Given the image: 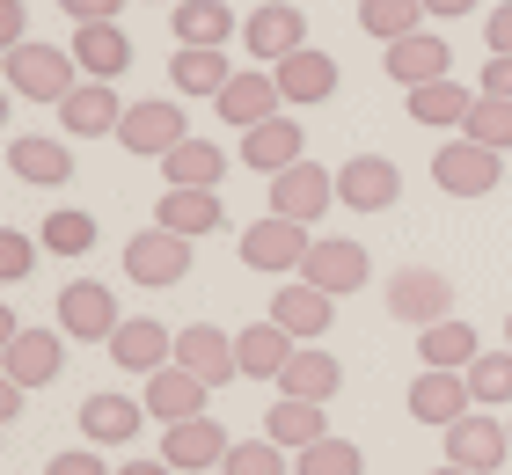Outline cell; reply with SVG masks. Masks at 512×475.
I'll return each instance as SVG.
<instances>
[{
  "instance_id": "1",
  "label": "cell",
  "mask_w": 512,
  "mask_h": 475,
  "mask_svg": "<svg viewBox=\"0 0 512 475\" xmlns=\"http://www.w3.org/2000/svg\"><path fill=\"white\" fill-rule=\"evenodd\" d=\"M88 74H81V59L74 52H59V44H15V52H8V88L22 95V103H66V95H74Z\"/></svg>"
},
{
  "instance_id": "2",
  "label": "cell",
  "mask_w": 512,
  "mask_h": 475,
  "mask_svg": "<svg viewBox=\"0 0 512 475\" xmlns=\"http://www.w3.org/2000/svg\"><path fill=\"white\" fill-rule=\"evenodd\" d=\"M308 249H315V234L300 227V220H286V212H264V220L242 227V264L264 271V278H300Z\"/></svg>"
},
{
  "instance_id": "3",
  "label": "cell",
  "mask_w": 512,
  "mask_h": 475,
  "mask_svg": "<svg viewBox=\"0 0 512 475\" xmlns=\"http://www.w3.org/2000/svg\"><path fill=\"white\" fill-rule=\"evenodd\" d=\"M125 154L139 161H161V154H176L183 139H191V117H183L176 95H147V103H125V125L110 132Z\"/></svg>"
},
{
  "instance_id": "4",
  "label": "cell",
  "mask_w": 512,
  "mask_h": 475,
  "mask_svg": "<svg viewBox=\"0 0 512 475\" xmlns=\"http://www.w3.org/2000/svg\"><path fill=\"white\" fill-rule=\"evenodd\" d=\"M498 176H505V154L483 147V139H469V132H454L447 147L432 154V183L447 190V198H491Z\"/></svg>"
},
{
  "instance_id": "5",
  "label": "cell",
  "mask_w": 512,
  "mask_h": 475,
  "mask_svg": "<svg viewBox=\"0 0 512 475\" xmlns=\"http://www.w3.org/2000/svg\"><path fill=\"white\" fill-rule=\"evenodd\" d=\"M125 278L139 293H169V285L191 278V234H169V227H147L125 242Z\"/></svg>"
},
{
  "instance_id": "6",
  "label": "cell",
  "mask_w": 512,
  "mask_h": 475,
  "mask_svg": "<svg viewBox=\"0 0 512 475\" xmlns=\"http://www.w3.org/2000/svg\"><path fill=\"white\" fill-rule=\"evenodd\" d=\"M388 315L410 322V329L447 322V315H454V278L432 271V264H403V271L388 278Z\"/></svg>"
},
{
  "instance_id": "7",
  "label": "cell",
  "mask_w": 512,
  "mask_h": 475,
  "mask_svg": "<svg viewBox=\"0 0 512 475\" xmlns=\"http://www.w3.org/2000/svg\"><path fill=\"white\" fill-rule=\"evenodd\" d=\"M439 439H447V461L454 468H476V475H498L512 461V424L498 410H469L461 424H447Z\"/></svg>"
},
{
  "instance_id": "8",
  "label": "cell",
  "mask_w": 512,
  "mask_h": 475,
  "mask_svg": "<svg viewBox=\"0 0 512 475\" xmlns=\"http://www.w3.org/2000/svg\"><path fill=\"white\" fill-rule=\"evenodd\" d=\"M118 293H110L103 278H74V285H59V329L74 344H110L118 337Z\"/></svg>"
},
{
  "instance_id": "9",
  "label": "cell",
  "mask_w": 512,
  "mask_h": 475,
  "mask_svg": "<svg viewBox=\"0 0 512 475\" xmlns=\"http://www.w3.org/2000/svg\"><path fill=\"white\" fill-rule=\"evenodd\" d=\"M264 190H271V212H286V220L315 227L322 212L337 205V169H315V161H293V169L264 176Z\"/></svg>"
},
{
  "instance_id": "10",
  "label": "cell",
  "mask_w": 512,
  "mask_h": 475,
  "mask_svg": "<svg viewBox=\"0 0 512 475\" xmlns=\"http://www.w3.org/2000/svg\"><path fill=\"white\" fill-rule=\"evenodd\" d=\"M337 205L344 212H388V205H403V169H395L388 154L337 161Z\"/></svg>"
},
{
  "instance_id": "11",
  "label": "cell",
  "mask_w": 512,
  "mask_h": 475,
  "mask_svg": "<svg viewBox=\"0 0 512 475\" xmlns=\"http://www.w3.org/2000/svg\"><path fill=\"white\" fill-rule=\"evenodd\" d=\"M300 278L322 285V293H359L366 278H374V256H366V242H352V234H315L308 264H300Z\"/></svg>"
},
{
  "instance_id": "12",
  "label": "cell",
  "mask_w": 512,
  "mask_h": 475,
  "mask_svg": "<svg viewBox=\"0 0 512 475\" xmlns=\"http://www.w3.org/2000/svg\"><path fill=\"white\" fill-rule=\"evenodd\" d=\"M278 74V95H286V110H315V103H330V95L344 88V66L337 52H315V44H300V52H286L271 66Z\"/></svg>"
},
{
  "instance_id": "13",
  "label": "cell",
  "mask_w": 512,
  "mask_h": 475,
  "mask_svg": "<svg viewBox=\"0 0 512 475\" xmlns=\"http://www.w3.org/2000/svg\"><path fill=\"white\" fill-rule=\"evenodd\" d=\"M476 410V388H469V373H447V366H425L410 380V417L417 424H432V432H447V424H461Z\"/></svg>"
},
{
  "instance_id": "14",
  "label": "cell",
  "mask_w": 512,
  "mask_h": 475,
  "mask_svg": "<svg viewBox=\"0 0 512 475\" xmlns=\"http://www.w3.org/2000/svg\"><path fill=\"white\" fill-rule=\"evenodd\" d=\"M66 329H22L15 344H0V366H8L15 388H52V380L66 373Z\"/></svg>"
},
{
  "instance_id": "15",
  "label": "cell",
  "mask_w": 512,
  "mask_h": 475,
  "mask_svg": "<svg viewBox=\"0 0 512 475\" xmlns=\"http://www.w3.org/2000/svg\"><path fill=\"white\" fill-rule=\"evenodd\" d=\"M381 66H388V81L395 88H425V81H447L454 74V44L439 37V30H410V37H395V44H381Z\"/></svg>"
},
{
  "instance_id": "16",
  "label": "cell",
  "mask_w": 512,
  "mask_h": 475,
  "mask_svg": "<svg viewBox=\"0 0 512 475\" xmlns=\"http://www.w3.org/2000/svg\"><path fill=\"white\" fill-rule=\"evenodd\" d=\"M271 322L293 329L300 344H322V337H330V322H337V293H322V285H308V278H286L271 293Z\"/></svg>"
},
{
  "instance_id": "17",
  "label": "cell",
  "mask_w": 512,
  "mask_h": 475,
  "mask_svg": "<svg viewBox=\"0 0 512 475\" xmlns=\"http://www.w3.org/2000/svg\"><path fill=\"white\" fill-rule=\"evenodd\" d=\"M227 446H235V439H227V424H220L213 410H205V417H183V424H161V461L183 468V475H191V468H220Z\"/></svg>"
},
{
  "instance_id": "18",
  "label": "cell",
  "mask_w": 512,
  "mask_h": 475,
  "mask_svg": "<svg viewBox=\"0 0 512 475\" xmlns=\"http://www.w3.org/2000/svg\"><path fill=\"white\" fill-rule=\"evenodd\" d=\"M147 402H132V395H118V388H96L81 402V439L88 446H132L139 432H147Z\"/></svg>"
},
{
  "instance_id": "19",
  "label": "cell",
  "mask_w": 512,
  "mask_h": 475,
  "mask_svg": "<svg viewBox=\"0 0 512 475\" xmlns=\"http://www.w3.org/2000/svg\"><path fill=\"white\" fill-rule=\"evenodd\" d=\"M103 351H110V359H118L125 373L147 380V373H161V366H176V329H161L154 315H125V322H118V337H110Z\"/></svg>"
},
{
  "instance_id": "20",
  "label": "cell",
  "mask_w": 512,
  "mask_h": 475,
  "mask_svg": "<svg viewBox=\"0 0 512 475\" xmlns=\"http://www.w3.org/2000/svg\"><path fill=\"white\" fill-rule=\"evenodd\" d=\"M242 44H249V59L278 66L286 52H300V44H308V15H300L293 0H264V8L242 22Z\"/></svg>"
},
{
  "instance_id": "21",
  "label": "cell",
  "mask_w": 512,
  "mask_h": 475,
  "mask_svg": "<svg viewBox=\"0 0 512 475\" xmlns=\"http://www.w3.org/2000/svg\"><path fill=\"white\" fill-rule=\"evenodd\" d=\"M176 366H191L205 388H227V380H242V359H235V337L213 322H191L176 329Z\"/></svg>"
},
{
  "instance_id": "22",
  "label": "cell",
  "mask_w": 512,
  "mask_h": 475,
  "mask_svg": "<svg viewBox=\"0 0 512 475\" xmlns=\"http://www.w3.org/2000/svg\"><path fill=\"white\" fill-rule=\"evenodd\" d=\"M278 74L271 66H249V74H235L220 95H213V110H220V125H235V132H249V125H264V117H278Z\"/></svg>"
},
{
  "instance_id": "23",
  "label": "cell",
  "mask_w": 512,
  "mask_h": 475,
  "mask_svg": "<svg viewBox=\"0 0 512 475\" xmlns=\"http://www.w3.org/2000/svg\"><path fill=\"white\" fill-rule=\"evenodd\" d=\"M293 161H308V132H300V117H264V125L242 132V169L278 176V169H293Z\"/></svg>"
},
{
  "instance_id": "24",
  "label": "cell",
  "mask_w": 512,
  "mask_h": 475,
  "mask_svg": "<svg viewBox=\"0 0 512 475\" xmlns=\"http://www.w3.org/2000/svg\"><path fill=\"white\" fill-rule=\"evenodd\" d=\"M154 227H169V234H227V205H220V190H191V183H169L161 190V205H154Z\"/></svg>"
},
{
  "instance_id": "25",
  "label": "cell",
  "mask_w": 512,
  "mask_h": 475,
  "mask_svg": "<svg viewBox=\"0 0 512 475\" xmlns=\"http://www.w3.org/2000/svg\"><path fill=\"white\" fill-rule=\"evenodd\" d=\"M154 410V424H183V417H205V402H213V388L191 373V366H161L147 373V395H139Z\"/></svg>"
},
{
  "instance_id": "26",
  "label": "cell",
  "mask_w": 512,
  "mask_h": 475,
  "mask_svg": "<svg viewBox=\"0 0 512 475\" xmlns=\"http://www.w3.org/2000/svg\"><path fill=\"white\" fill-rule=\"evenodd\" d=\"M293 351H300V337H293V329H278L271 315H264V322H249V329H235L242 380H278V373L293 366Z\"/></svg>"
},
{
  "instance_id": "27",
  "label": "cell",
  "mask_w": 512,
  "mask_h": 475,
  "mask_svg": "<svg viewBox=\"0 0 512 475\" xmlns=\"http://www.w3.org/2000/svg\"><path fill=\"white\" fill-rule=\"evenodd\" d=\"M59 125L74 132V139H103V132H118V125H125L118 81H81V88L59 103Z\"/></svg>"
},
{
  "instance_id": "28",
  "label": "cell",
  "mask_w": 512,
  "mask_h": 475,
  "mask_svg": "<svg viewBox=\"0 0 512 475\" xmlns=\"http://www.w3.org/2000/svg\"><path fill=\"white\" fill-rule=\"evenodd\" d=\"M66 52L81 59L88 81H118L132 66V37L118 30V22H74V44H66Z\"/></svg>"
},
{
  "instance_id": "29",
  "label": "cell",
  "mask_w": 512,
  "mask_h": 475,
  "mask_svg": "<svg viewBox=\"0 0 512 475\" xmlns=\"http://www.w3.org/2000/svg\"><path fill=\"white\" fill-rule=\"evenodd\" d=\"M403 103H410V125H432V132H461V125H469V110H476V88H461V81L447 74V81L403 88Z\"/></svg>"
},
{
  "instance_id": "30",
  "label": "cell",
  "mask_w": 512,
  "mask_h": 475,
  "mask_svg": "<svg viewBox=\"0 0 512 475\" xmlns=\"http://www.w3.org/2000/svg\"><path fill=\"white\" fill-rule=\"evenodd\" d=\"M8 176L59 190V183H74V154H66V139H8Z\"/></svg>"
},
{
  "instance_id": "31",
  "label": "cell",
  "mask_w": 512,
  "mask_h": 475,
  "mask_svg": "<svg viewBox=\"0 0 512 475\" xmlns=\"http://www.w3.org/2000/svg\"><path fill=\"white\" fill-rule=\"evenodd\" d=\"M220 52H227V44H176L169 88H176V95H220L227 81H235V66H227Z\"/></svg>"
},
{
  "instance_id": "32",
  "label": "cell",
  "mask_w": 512,
  "mask_h": 475,
  "mask_svg": "<svg viewBox=\"0 0 512 475\" xmlns=\"http://www.w3.org/2000/svg\"><path fill=\"white\" fill-rule=\"evenodd\" d=\"M264 439H278L286 454H300V446L330 439V417H322V402H300V395H278L264 410Z\"/></svg>"
},
{
  "instance_id": "33",
  "label": "cell",
  "mask_w": 512,
  "mask_h": 475,
  "mask_svg": "<svg viewBox=\"0 0 512 475\" xmlns=\"http://www.w3.org/2000/svg\"><path fill=\"white\" fill-rule=\"evenodd\" d=\"M476 351H483V337H476V322H461V315L432 322V329H417V359H425V366L469 373V366H476Z\"/></svg>"
},
{
  "instance_id": "34",
  "label": "cell",
  "mask_w": 512,
  "mask_h": 475,
  "mask_svg": "<svg viewBox=\"0 0 512 475\" xmlns=\"http://www.w3.org/2000/svg\"><path fill=\"white\" fill-rule=\"evenodd\" d=\"M337 388H344L337 351H308V344H300V351H293V366L278 373V395H300V402H330Z\"/></svg>"
},
{
  "instance_id": "35",
  "label": "cell",
  "mask_w": 512,
  "mask_h": 475,
  "mask_svg": "<svg viewBox=\"0 0 512 475\" xmlns=\"http://www.w3.org/2000/svg\"><path fill=\"white\" fill-rule=\"evenodd\" d=\"M169 30H176V44H227L235 37V8L227 0H169Z\"/></svg>"
},
{
  "instance_id": "36",
  "label": "cell",
  "mask_w": 512,
  "mask_h": 475,
  "mask_svg": "<svg viewBox=\"0 0 512 475\" xmlns=\"http://www.w3.org/2000/svg\"><path fill=\"white\" fill-rule=\"evenodd\" d=\"M161 176L169 183H191V190H220V176H227V154H220V139H183L176 154H161Z\"/></svg>"
},
{
  "instance_id": "37",
  "label": "cell",
  "mask_w": 512,
  "mask_h": 475,
  "mask_svg": "<svg viewBox=\"0 0 512 475\" xmlns=\"http://www.w3.org/2000/svg\"><path fill=\"white\" fill-rule=\"evenodd\" d=\"M96 212H81V205H66V212H44V227H37V242L44 256H88L96 249Z\"/></svg>"
},
{
  "instance_id": "38",
  "label": "cell",
  "mask_w": 512,
  "mask_h": 475,
  "mask_svg": "<svg viewBox=\"0 0 512 475\" xmlns=\"http://www.w3.org/2000/svg\"><path fill=\"white\" fill-rule=\"evenodd\" d=\"M425 0H359V30L366 37H381V44H395V37H410V30H425Z\"/></svg>"
},
{
  "instance_id": "39",
  "label": "cell",
  "mask_w": 512,
  "mask_h": 475,
  "mask_svg": "<svg viewBox=\"0 0 512 475\" xmlns=\"http://www.w3.org/2000/svg\"><path fill=\"white\" fill-rule=\"evenodd\" d=\"M469 388H476V410H512V344L505 351H476Z\"/></svg>"
},
{
  "instance_id": "40",
  "label": "cell",
  "mask_w": 512,
  "mask_h": 475,
  "mask_svg": "<svg viewBox=\"0 0 512 475\" xmlns=\"http://www.w3.org/2000/svg\"><path fill=\"white\" fill-rule=\"evenodd\" d=\"M293 475H366V454L352 439H315L293 454Z\"/></svg>"
},
{
  "instance_id": "41",
  "label": "cell",
  "mask_w": 512,
  "mask_h": 475,
  "mask_svg": "<svg viewBox=\"0 0 512 475\" xmlns=\"http://www.w3.org/2000/svg\"><path fill=\"white\" fill-rule=\"evenodd\" d=\"M220 475H293V454L278 439H235L227 461H220Z\"/></svg>"
},
{
  "instance_id": "42",
  "label": "cell",
  "mask_w": 512,
  "mask_h": 475,
  "mask_svg": "<svg viewBox=\"0 0 512 475\" xmlns=\"http://www.w3.org/2000/svg\"><path fill=\"white\" fill-rule=\"evenodd\" d=\"M469 139H483V147H512V95H483L476 88V110H469V125H461Z\"/></svg>"
},
{
  "instance_id": "43",
  "label": "cell",
  "mask_w": 512,
  "mask_h": 475,
  "mask_svg": "<svg viewBox=\"0 0 512 475\" xmlns=\"http://www.w3.org/2000/svg\"><path fill=\"white\" fill-rule=\"evenodd\" d=\"M37 234H22V227H0V285H22L37 271Z\"/></svg>"
},
{
  "instance_id": "44",
  "label": "cell",
  "mask_w": 512,
  "mask_h": 475,
  "mask_svg": "<svg viewBox=\"0 0 512 475\" xmlns=\"http://www.w3.org/2000/svg\"><path fill=\"white\" fill-rule=\"evenodd\" d=\"M44 475H118V468H103V446H66L44 461Z\"/></svg>"
},
{
  "instance_id": "45",
  "label": "cell",
  "mask_w": 512,
  "mask_h": 475,
  "mask_svg": "<svg viewBox=\"0 0 512 475\" xmlns=\"http://www.w3.org/2000/svg\"><path fill=\"white\" fill-rule=\"evenodd\" d=\"M483 44H491V52H505V59H512V0H498V8L483 15Z\"/></svg>"
},
{
  "instance_id": "46",
  "label": "cell",
  "mask_w": 512,
  "mask_h": 475,
  "mask_svg": "<svg viewBox=\"0 0 512 475\" xmlns=\"http://www.w3.org/2000/svg\"><path fill=\"white\" fill-rule=\"evenodd\" d=\"M0 44H30V8H22V0H0Z\"/></svg>"
},
{
  "instance_id": "47",
  "label": "cell",
  "mask_w": 512,
  "mask_h": 475,
  "mask_svg": "<svg viewBox=\"0 0 512 475\" xmlns=\"http://www.w3.org/2000/svg\"><path fill=\"white\" fill-rule=\"evenodd\" d=\"M59 8L74 15V22H118V8H125V0H59Z\"/></svg>"
},
{
  "instance_id": "48",
  "label": "cell",
  "mask_w": 512,
  "mask_h": 475,
  "mask_svg": "<svg viewBox=\"0 0 512 475\" xmlns=\"http://www.w3.org/2000/svg\"><path fill=\"white\" fill-rule=\"evenodd\" d=\"M483 95H512V59L505 52H491V59H483V81H476Z\"/></svg>"
},
{
  "instance_id": "49",
  "label": "cell",
  "mask_w": 512,
  "mask_h": 475,
  "mask_svg": "<svg viewBox=\"0 0 512 475\" xmlns=\"http://www.w3.org/2000/svg\"><path fill=\"white\" fill-rule=\"evenodd\" d=\"M469 8H476V0H425V15H432V22H461Z\"/></svg>"
},
{
  "instance_id": "50",
  "label": "cell",
  "mask_w": 512,
  "mask_h": 475,
  "mask_svg": "<svg viewBox=\"0 0 512 475\" xmlns=\"http://www.w3.org/2000/svg\"><path fill=\"white\" fill-rule=\"evenodd\" d=\"M22 395H30V388H15V380L0 388V424H15V417H22Z\"/></svg>"
},
{
  "instance_id": "51",
  "label": "cell",
  "mask_w": 512,
  "mask_h": 475,
  "mask_svg": "<svg viewBox=\"0 0 512 475\" xmlns=\"http://www.w3.org/2000/svg\"><path fill=\"white\" fill-rule=\"evenodd\" d=\"M118 475H183V468H169V461H125Z\"/></svg>"
},
{
  "instance_id": "52",
  "label": "cell",
  "mask_w": 512,
  "mask_h": 475,
  "mask_svg": "<svg viewBox=\"0 0 512 475\" xmlns=\"http://www.w3.org/2000/svg\"><path fill=\"white\" fill-rule=\"evenodd\" d=\"M432 475H476V468H454V461H439V468H432Z\"/></svg>"
},
{
  "instance_id": "53",
  "label": "cell",
  "mask_w": 512,
  "mask_h": 475,
  "mask_svg": "<svg viewBox=\"0 0 512 475\" xmlns=\"http://www.w3.org/2000/svg\"><path fill=\"white\" fill-rule=\"evenodd\" d=\"M505 344H512V315H505Z\"/></svg>"
},
{
  "instance_id": "54",
  "label": "cell",
  "mask_w": 512,
  "mask_h": 475,
  "mask_svg": "<svg viewBox=\"0 0 512 475\" xmlns=\"http://www.w3.org/2000/svg\"><path fill=\"white\" fill-rule=\"evenodd\" d=\"M154 8H161V0H154Z\"/></svg>"
},
{
  "instance_id": "55",
  "label": "cell",
  "mask_w": 512,
  "mask_h": 475,
  "mask_svg": "<svg viewBox=\"0 0 512 475\" xmlns=\"http://www.w3.org/2000/svg\"><path fill=\"white\" fill-rule=\"evenodd\" d=\"M505 424H512V417H505Z\"/></svg>"
},
{
  "instance_id": "56",
  "label": "cell",
  "mask_w": 512,
  "mask_h": 475,
  "mask_svg": "<svg viewBox=\"0 0 512 475\" xmlns=\"http://www.w3.org/2000/svg\"><path fill=\"white\" fill-rule=\"evenodd\" d=\"M505 475H512V468H505Z\"/></svg>"
}]
</instances>
